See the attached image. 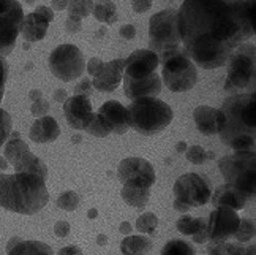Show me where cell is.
<instances>
[{
  "mask_svg": "<svg viewBox=\"0 0 256 255\" xmlns=\"http://www.w3.org/2000/svg\"><path fill=\"white\" fill-rule=\"evenodd\" d=\"M149 50L158 56L160 64L168 56L182 50L179 29H177V10L166 8L150 18Z\"/></svg>",
  "mask_w": 256,
  "mask_h": 255,
  "instance_id": "obj_6",
  "label": "cell"
},
{
  "mask_svg": "<svg viewBox=\"0 0 256 255\" xmlns=\"http://www.w3.org/2000/svg\"><path fill=\"white\" fill-rule=\"evenodd\" d=\"M6 78H8V64L5 61V57L0 56V103H2V100H4Z\"/></svg>",
  "mask_w": 256,
  "mask_h": 255,
  "instance_id": "obj_38",
  "label": "cell"
},
{
  "mask_svg": "<svg viewBox=\"0 0 256 255\" xmlns=\"http://www.w3.org/2000/svg\"><path fill=\"white\" fill-rule=\"evenodd\" d=\"M96 21L111 26L117 21V7L112 0H96L94 2V12Z\"/></svg>",
  "mask_w": 256,
  "mask_h": 255,
  "instance_id": "obj_27",
  "label": "cell"
},
{
  "mask_svg": "<svg viewBox=\"0 0 256 255\" xmlns=\"http://www.w3.org/2000/svg\"><path fill=\"white\" fill-rule=\"evenodd\" d=\"M103 64H104V62L102 61L100 57H92L90 61L87 62V65H86V68H87V73L94 78V76H95L98 72H100V68L103 67Z\"/></svg>",
  "mask_w": 256,
  "mask_h": 255,
  "instance_id": "obj_42",
  "label": "cell"
},
{
  "mask_svg": "<svg viewBox=\"0 0 256 255\" xmlns=\"http://www.w3.org/2000/svg\"><path fill=\"white\" fill-rule=\"evenodd\" d=\"M81 29H82V19L76 16H68L65 23V31L68 34H78V32H81Z\"/></svg>",
  "mask_w": 256,
  "mask_h": 255,
  "instance_id": "obj_40",
  "label": "cell"
},
{
  "mask_svg": "<svg viewBox=\"0 0 256 255\" xmlns=\"http://www.w3.org/2000/svg\"><path fill=\"white\" fill-rule=\"evenodd\" d=\"M70 223H68L66 220H58L56 225H54V233L57 238H65L68 236V233H70Z\"/></svg>",
  "mask_w": 256,
  "mask_h": 255,
  "instance_id": "obj_43",
  "label": "cell"
},
{
  "mask_svg": "<svg viewBox=\"0 0 256 255\" xmlns=\"http://www.w3.org/2000/svg\"><path fill=\"white\" fill-rule=\"evenodd\" d=\"M24 16L22 5L18 0H12L10 8L0 15V56L2 57L13 53L18 35L21 34Z\"/></svg>",
  "mask_w": 256,
  "mask_h": 255,
  "instance_id": "obj_11",
  "label": "cell"
},
{
  "mask_svg": "<svg viewBox=\"0 0 256 255\" xmlns=\"http://www.w3.org/2000/svg\"><path fill=\"white\" fill-rule=\"evenodd\" d=\"M152 2L154 0H133L132 5H133V10L136 13H146V12H149L150 7H152Z\"/></svg>",
  "mask_w": 256,
  "mask_h": 255,
  "instance_id": "obj_45",
  "label": "cell"
},
{
  "mask_svg": "<svg viewBox=\"0 0 256 255\" xmlns=\"http://www.w3.org/2000/svg\"><path fill=\"white\" fill-rule=\"evenodd\" d=\"M120 195L124 201L132 206V208L142 209L144 206L149 203L150 198V189L141 187V185H133V184H124V187L120 190Z\"/></svg>",
  "mask_w": 256,
  "mask_h": 255,
  "instance_id": "obj_24",
  "label": "cell"
},
{
  "mask_svg": "<svg viewBox=\"0 0 256 255\" xmlns=\"http://www.w3.org/2000/svg\"><path fill=\"white\" fill-rule=\"evenodd\" d=\"M35 13L36 15H40V16H43L46 21H49V23H52L54 21V12L51 10V7H46V5H40V7H36L35 8Z\"/></svg>",
  "mask_w": 256,
  "mask_h": 255,
  "instance_id": "obj_46",
  "label": "cell"
},
{
  "mask_svg": "<svg viewBox=\"0 0 256 255\" xmlns=\"http://www.w3.org/2000/svg\"><path fill=\"white\" fill-rule=\"evenodd\" d=\"M228 255H248L247 246H242V242H226Z\"/></svg>",
  "mask_w": 256,
  "mask_h": 255,
  "instance_id": "obj_44",
  "label": "cell"
},
{
  "mask_svg": "<svg viewBox=\"0 0 256 255\" xmlns=\"http://www.w3.org/2000/svg\"><path fill=\"white\" fill-rule=\"evenodd\" d=\"M57 206L64 211H68V212L74 211V209H78V206H80V195H78L74 190L62 192L57 197Z\"/></svg>",
  "mask_w": 256,
  "mask_h": 255,
  "instance_id": "obj_33",
  "label": "cell"
},
{
  "mask_svg": "<svg viewBox=\"0 0 256 255\" xmlns=\"http://www.w3.org/2000/svg\"><path fill=\"white\" fill-rule=\"evenodd\" d=\"M49 21L40 15H36L35 12L28 13L24 16V21L21 24V35L24 37V40L27 43H36L43 40L48 34Z\"/></svg>",
  "mask_w": 256,
  "mask_h": 255,
  "instance_id": "obj_22",
  "label": "cell"
},
{
  "mask_svg": "<svg viewBox=\"0 0 256 255\" xmlns=\"http://www.w3.org/2000/svg\"><path fill=\"white\" fill-rule=\"evenodd\" d=\"M162 255H196L194 247L184 239H171L164 244Z\"/></svg>",
  "mask_w": 256,
  "mask_h": 255,
  "instance_id": "obj_29",
  "label": "cell"
},
{
  "mask_svg": "<svg viewBox=\"0 0 256 255\" xmlns=\"http://www.w3.org/2000/svg\"><path fill=\"white\" fill-rule=\"evenodd\" d=\"M49 110H51V106H49V102L44 100V99H40L36 102H32V108H30V113L36 117H43V116H48Z\"/></svg>",
  "mask_w": 256,
  "mask_h": 255,
  "instance_id": "obj_37",
  "label": "cell"
},
{
  "mask_svg": "<svg viewBox=\"0 0 256 255\" xmlns=\"http://www.w3.org/2000/svg\"><path fill=\"white\" fill-rule=\"evenodd\" d=\"M174 197L188 208H198L210 201L212 187L202 174L185 173L174 184Z\"/></svg>",
  "mask_w": 256,
  "mask_h": 255,
  "instance_id": "obj_10",
  "label": "cell"
},
{
  "mask_svg": "<svg viewBox=\"0 0 256 255\" xmlns=\"http://www.w3.org/2000/svg\"><path fill=\"white\" fill-rule=\"evenodd\" d=\"M119 231L122 233V234H126V236H128V234H130L132 233V225H130V222H122L120 223V227H119Z\"/></svg>",
  "mask_w": 256,
  "mask_h": 255,
  "instance_id": "obj_53",
  "label": "cell"
},
{
  "mask_svg": "<svg viewBox=\"0 0 256 255\" xmlns=\"http://www.w3.org/2000/svg\"><path fill=\"white\" fill-rule=\"evenodd\" d=\"M122 81H124L125 97H128L130 100L144 99V97H156L163 89L162 76L156 72L146 78H140V80L122 78Z\"/></svg>",
  "mask_w": 256,
  "mask_h": 255,
  "instance_id": "obj_16",
  "label": "cell"
},
{
  "mask_svg": "<svg viewBox=\"0 0 256 255\" xmlns=\"http://www.w3.org/2000/svg\"><path fill=\"white\" fill-rule=\"evenodd\" d=\"M106 241H108V239H106V236H104V234H100V236L96 238V242L100 244V246H104V244H106Z\"/></svg>",
  "mask_w": 256,
  "mask_h": 255,
  "instance_id": "obj_57",
  "label": "cell"
},
{
  "mask_svg": "<svg viewBox=\"0 0 256 255\" xmlns=\"http://www.w3.org/2000/svg\"><path fill=\"white\" fill-rule=\"evenodd\" d=\"M209 152H206V149L202 148V146H198V144H193V146H188L185 151V157L186 160H188L190 163L193 165H202L208 159H210Z\"/></svg>",
  "mask_w": 256,
  "mask_h": 255,
  "instance_id": "obj_34",
  "label": "cell"
},
{
  "mask_svg": "<svg viewBox=\"0 0 256 255\" xmlns=\"http://www.w3.org/2000/svg\"><path fill=\"white\" fill-rule=\"evenodd\" d=\"M158 227V217L154 212H144L136 220V230L142 234H154Z\"/></svg>",
  "mask_w": 256,
  "mask_h": 255,
  "instance_id": "obj_31",
  "label": "cell"
},
{
  "mask_svg": "<svg viewBox=\"0 0 256 255\" xmlns=\"http://www.w3.org/2000/svg\"><path fill=\"white\" fill-rule=\"evenodd\" d=\"M124 65L125 59H114V61L104 62L100 72L94 76L92 86L100 92H114L122 83Z\"/></svg>",
  "mask_w": 256,
  "mask_h": 255,
  "instance_id": "obj_17",
  "label": "cell"
},
{
  "mask_svg": "<svg viewBox=\"0 0 256 255\" xmlns=\"http://www.w3.org/2000/svg\"><path fill=\"white\" fill-rule=\"evenodd\" d=\"M186 148H188V144H186L185 141H179V143L176 144V151L179 152V154H185Z\"/></svg>",
  "mask_w": 256,
  "mask_h": 255,
  "instance_id": "obj_55",
  "label": "cell"
},
{
  "mask_svg": "<svg viewBox=\"0 0 256 255\" xmlns=\"http://www.w3.org/2000/svg\"><path fill=\"white\" fill-rule=\"evenodd\" d=\"M120 37L125 38V40H133L136 37V27L132 24H125L120 27Z\"/></svg>",
  "mask_w": 256,
  "mask_h": 255,
  "instance_id": "obj_47",
  "label": "cell"
},
{
  "mask_svg": "<svg viewBox=\"0 0 256 255\" xmlns=\"http://www.w3.org/2000/svg\"><path fill=\"white\" fill-rule=\"evenodd\" d=\"M49 201L46 179L32 173L0 171V206L6 211L32 215Z\"/></svg>",
  "mask_w": 256,
  "mask_h": 255,
  "instance_id": "obj_3",
  "label": "cell"
},
{
  "mask_svg": "<svg viewBox=\"0 0 256 255\" xmlns=\"http://www.w3.org/2000/svg\"><path fill=\"white\" fill-rule=\"evenodd\" d=\"M48 62L51 73L65 83H72L78 78H81L86 70V61L81 50L70 43L57 46L49 54Z\"/></svg>",
  "mask_w": 256,
  "mask_h": 255,
  "instance_id": "obj_9",
  "label": "cell"
},
{
  "mask_svg": "<svg viewBox=\"0 0 256 255\" xmlns=\"http://www.w3.org/2000/svg\"><path fill=\"white\" fill-rule=\"evenodd\" d=\"M117 178L122 184H133L150 189L155 184V170L149 160L141 157H126L119 163Z\"/></svg>",
  "mask_w": 256,
  "mask_h": 255,
  "instance_id": "obj_12",
  "label": "cell"
},
{
  "mask_svg": "<svg viewBox=\"0 0 256 255\" xmlns=\"http://www.w3.org/2000/svg\"><path fill=\"white\" fill-rule=\"evenodd\" d=\"M64 114L68 125L74 130H86L95 116L90 99L86 95L68 97L64 102Z\"/></svg>",
  "mask_w": 256,
  "mask_h": 255,
  "instance_id": "obj_14",
  "label": "cell"
},
{
  "mask_svg": "<svg viewBox=\"0 0 256 255\" xmlns=\"http://www.w3.org/2000/svg\"><path fill=\"white\" fill-rule=\"evenodd\" d=\"M177 230H179L185 236H193L198 231L208 228V219L202 217H193L190 214H184L182 217L176 223Z\"/></svg>",
  "mask_w": 256,
  "mask_h": 255,
  "instance_id": "obj_28",
  "label": "cell"
},
{
  "mask_svg": "<svg viewBox=\"0 0 256 255\" xmlns=\"http://www.w3.org/2000/svg\"><path fill=\"white\" fill-rule=\"evenodd\" d=\"M68 16H76V18H87L94 12V0H70L68 2Z\"/></svg>",
  "mask_w": 256,
  "mask_h": 255,
  "instance_id": "obj_30",
  "label": "cell"
},
{
  "mask_svg": "<svg viewBox=\"0 0 256 255\" xmlns=\"http://www.w3.org/2000/svg\"><path fill=\"white\" fill-rule=\"evenodd\" d=\"M254 0H184L177 29L184 53L194 65L214 70L254 35Z\"/></svg>",
  "mask_w": 256,
  "mask_h": 255,
  "instance_id": "obj_1",
  "label": "cell"
},
{
  "mask_svg": "<svg viewBox=\"0 0 256 255\" xmlns=\"http://www.w3.org/2000/svg\"><path fill=\"white\" fill-rule=\"evenodd\" d=\"M96 114L102 117L103 122L108 125V129H110L111 133L122 135L130 129L126 106H124L120 102H117V100L104 102L100 106V110H98Z\"/></svg>",
  "mask_w": 256,
  "mask_h": 255,
  "instance_id": "obj_18",
  "label": "cell"
},
{
  "mask_svg": "<svg viewBox=\"0 0 256 255\" xmlns=\"http://www.w3.org/2000/svg\"><path fill=\"white\" fill-rule=\"evenodd\" d=\"M193 119L198 129L202 135L210 136L220 133L223 125V113L216 108L201 105L193 111Z\"/></svg>",
  "mask_w": 256,
  "mask_h": 255,
  "instance_id": "obj_19",
  "label": "cell"
},
{
  "mask_svg": "<svg viewBox=\"0 0 256 255\" xmlns=\"http://www.w3.org/2000/svg\"><path fill=\"white\" fill-rule=\"evenodd\" d=\"M160 65L158 56L150 50H136L125 59L124 76L130 80H140L156 72Z\"/></svg>",
  "mask_w": 256,
  "mask_h": 255,
  "instance_id": "obj_15",
  "label": "cell"
},
{
  "mask_svg": "<svg viewBox=\"0 0 256 255\" xmlns=\"http://www.w3.org/2000/svg\"><path fill=\"white\" fill-rule=\"evenodd\" d=\"M162 64V83H164L171 92H186L193 89L198 81V68L184 50L168 56Z\"/></svg>",
  "mask_w": 256,
  "mask_h": 255,
  "instance_id": "obj_8",
  "label": "cell"
},
{
  "mask_svg": "<svg viewBox=\"0 0 256 255\" xmlns=\"http://www.w3.org/2000/svg\"><path fill=\"white\" fill-rule=\"evenodd\" d=\"M6 255H54V252L46 242L19 239L13 247L6 249Z\"/></svg>",
  "mask_w": 256,
  "mask_h": 255,
  "instance_id": "obj_26",
  "label": "cell"
},
{
  "mask_svg": "<svg viewBox=\"0 0 256 255\" xmlns=\"http://www.w3.org/2000/svg\"><path fill=\"white\" fill-rule=\"evenodd\" d=\"M66 99H68V95H66V91H65V89H57V91L54 92V100H56V102L62 103V102H65Z\"/></svg>",
  "mask_w": 256,
  "mask_h": 255,
  "instance_id": "obj_51",
  "label": "cell"
},
{
  "mask_svg": "<svg viewBox=\"0 0 256 255\" xmlns=\"http://www.w3.org/2000/svg\"><path fill=\"white\" fill-rule=\"evenodd\" d=\"M223 125L222 141L234 151H254L256 136V95L254 92L234 94L220 108Z\"/></svg>",
  "mask_w": 256,
  "mask_h": 255,
  "instance_id": "obj_2",
  "label": "cell"
},
{
  "mask_svg": "<svg viewBox=\"0 0 256 255\" xmlns=\"http://www.w3.org/2000/svg\"><path fill=\"white\" fill-rule=\"evenodd\" d=\"M24 2H26L27 5H34V4L36 2V0H24Z\"/></svg>",
  "mask_w": 256,
  "mask_h": 255,
  "instance_id": "obj_60",
  "label": "cell"
},
{
  "mask_svg": "<svg viewBox=\"0 0 256 255\" xmlns=\"http://www.w3.org/2000/svg\"><path fill=\"white\" fill-rule=\"evenodd\" d=\"M192 239H193V242H196V244H204V242H208V241H209V236H208V228H204V230L198 231L196 234H193Z\"/></svg>",
  "mask_w": 256,
  "mask_h": 255,
  "instance_id": "obj_49",
  "label": "cell"
},
{
  "mask_svg": "<svg viewBox=\"0 0 256 255\" xmlns=\"http://www.w3.org/2000/svg\"><path fill=\"white\" fill-rule=\"evenodd\" d=\"M248 200L250 198L244 192L230 184H223L220 187H216L215 192H212L210 195V201L215 208H228L232 211L244 209Z\"/></svg>",
  "mask_w": 256,
  "mask_h": 255,
  "instance_id": "obj_20",
  "label": "cell"
},
{
  "mask_svg": "<svg viewBox=\"0 0 256 255\" xmlns=\"http://www.w3.org/2000/svg\"><path fill=\"white\" fill-rule=\"evenodd\" d=\"M57 255H84L82 253V250L78 247V246H65V247H62L60 250L57 252Z\"/></svg>",
  "mask_w": 256,
  "mask_h": 255,
  "instance_id": "obj_48",
  "label": "cell"
},
{
  "mask_svg": "<svg viewBox=\"0 0 256 255\" xmlns=\"http://www.w3.org/2000/svg\"><path fill=\"white\" fill-rule=\"evenodd\" d=\"M68 2L70 0H51V10L52 12H62V10H66Z\"/></svg>",
  "mask_w": 256,
  "mask_h": 255,
  "instance_id": "obj_50",
  "label": "cell"
},
{
  "mask_svg": "<svg viewBox=\"0 0 256 255\" xmlns=\"http://www.w3.org/2000/svg\"><path fill=\"white\" fill-rule=\"evenodd\" d=\"M174 209L176 211H179V212H188L190 211V208L186 204H184V203H180V201H177V200H174Z\"/></svg>",
  "mask_w": 256,
  "mask_h": 255,
  "instance_id": "obj_52",
  "label": "cell"
},
{
  "mask_svg": "<svg viewBox=\"0 0 256 255\" xmlns=\"http://www.w3.org/2000/svg\"><path fill=\"white\" fill-rule=\"evenodd\" d=\"M128 124L138 133L152 136L163 132L172 122L174 113L168 103L156 97H144V99L132 100L126 106Z\"/></svg>",
  "mask_w": 256,
  "mask_h": 255,
  "instance_id": "obj_4",
  "label": "cell"
},
{
  "mask_svg": "<svg viewBox=\"0 0 256 255\" xmlns=\"http://www.w3.org/2000/svg\"><path fill=\"white\" fill-rule=\"evenodd\" d=\"M6 168H8V162L5 160V157L0 155V171H2V170H6Z\"/></svg>",
  "mask_w": 256,
  "mask_h": 255,
  "instance_id": "obj_56",
  "label": "cell"
},
{
  "mask_svg": "<svg viewBox=\"0 0 256 255\" xmlns=\"http://www.w3.org/2000/svg\"><path fill=\"white\" fill-rule=\"evenodd\" d=\"M86 130L92 136H96V138H106V136L111 133L110 129H108V125L103 122V119L98 114L94 116V119L90 121V124L87 125Z\"/></svg>",
  "mask_w": 256,
  "mask_h": 255,
  "instance_id": "obj_36",
  "label": "cell"
},
{
  "mask_svg": "<svg viewBox=\"0 0 256 255\" xmlns=\"http://www.w3.org/2000/svg\"><path fill=\"white\" fill-rule=\"evenodd\" d=\"M240 217L238 211L228 208H215L208 219L209 241H228L238 231Z\"/></svg>",
  "mask_w": 256,
  "mask_h": 255,
  "instance_id": "obj_13",
  "label": "cell"
},
{
  "mask_svg": "<svg viewBox=\"0 0 256 255\" xmlns=\"http://www.w3.org/2000/svg\"><path fill=\"white\" fill-rule=\"evenodd\" d=\"M28 97H30V100H32V102H36V100L43 99V92H42L40 89H32L30 94H28Z\"/></svg>",
  "mask_w": 256,
  "mask_h": 255,
  "instance_id": "obj_54",
  "label": "cell"
},
{
  "mask_svg": "<svg viewBox=\"0 0 256 255\" xmlns=\"http://www.w3.org/2000/svg\"><path fill=\"white\" fill-rule=\"evenodd\" d=\"M224 91L234 94L254 92L256 48L253 43H242L231 53L228 62Z\"/></svg>",
  "mask_w": 256,
  "mask_h": 255,
  "instance_id": "obj_5",
  "label": "cell"
},
{
  "mask_svg": "<svg viewBox=\"0 0 256 255\" xmlns=\"http://www.w3.org/2000/svg\"><path fill=\"white\" fill-rule=\"evenodd\" d=\"M32 154V151L28 149V146L24 140H21L18 132H12L10 138L4 144V155L8 165H13V168H16L18 165H21L28 155Z\"/></svg>",
  "mask_w": 256,
  "mask_h": 255,
  "instance_id": "obj_23",
  "label": "cell"
},
{
  "mask_svg": "<svg viewBox=\"0 0 256 255\" xmlns=\"http://www.w3.org/2000/svg\"><path fill=\"white\" fill-rule=\"evenodd\" d=\"M228 241H210L208 246L209 255H228V247H226Z\"/></svg>",
  "mask_w": 256,
  "mask_h": 255,
  "instance_id": "obj_39",
  "label": "cell"
},
{
  "mask_svg": "<svg viewBox=\"0 0 256 255\" xmlns=\"http://www.w3.org/2000/svg\"><path fill=\"white\" fill-rule=\"evenodd\" d=\"M58 135H60V127H58L57 121L52 116L38 117V119L32 124L30 132H28L30 140L38 144L52 143L58 138Z\"/></svg>",
  "mask_w": 256,
  "mask_h": 255,
  "instance_id": "obj_21",
  "label": "cell"
},
{
  "mask_svg": "<svg viewBox=\"0 0 256 255\" xmlns=\"http://www.w3.org/2000/svg\"><path fill=\"white\" fill-rule=\"evenodd\" d=\"M92 89H94L92 80L86 78V80H82L81 83H78L74 86V95H86V97H88V95L92 94Z\"/></svg>",
  "mask_w": 256,
  "mask_h": 255,
  "instance_id": "obj_41",
  "label": "cell"
},
{
  "mask_svg": "<svg viewBox=\"0 0 256 255\" xmlns=\"http://www.w3.org/2000/svg\"><path fill=\"white\" fill-rule=\"evenodd\" d=\"M152 249V241L146 234H128L120 242L124 255H146Z\"/></svg>",
  "mask_w": 256,
  "mask_h": 255,
  "instance_id": "obj_25",
  "label": "cell"
},
{
  "mask_svg": "<svg viewBox=\"0 0 256 255\" xmlns=\"http://www.w3.org/2000/svg\"><path fill=\"white\" fill-rule=\"evenodd\" d=\"M254 222L250 220V219H240L239 222V227H238V231L234 233L236 241L238 242H248L254 238Z\"/></svg>",
  "mask_w": 256,
  "mask_h": 255,
  "instance_id": "obj_32",
  "label": "cell"
},
{
  "mask_svg": "<svg viewBox=\"0 0 256 255\" xmlns=\"http://www.w3.org/2000/svg\"><path fill=\"white\" fill-rule=\"evenodd\" d=\"M220 173L226 184L244 192L248 198L256 192V154L254 151H234L218 162Z\"/></svg>",
  "mask_w": 256,
  "mask_h": 255,
  "instance_id": "obj_7",
  "label": "cell"
},
{
  "mask_svg": "<svg viewBox=\"0 0 256 255\" xmlns=\"http://www.w3.org/2000/svg\"><path fill=\"white\" fill-rule=\"evenodd\" d=\"M13 132V121L4 108H0V148L6 143L10 135Z\"/></svg>",
  "mask_w": 256,
  "mask_h": 255,
  "instance_id": "obj_35",
  "label": "cell"
},
{
  "mask_svg": "<svg viewBox=\"0 0 256 255\" xmlns=\"http://www.w3.org/2000/svg\"><path fill=\"white\" fill-rule=\"evenodd\" d=\"M247 252H248V255H254V244L247 246Z\"/></svg>",
  "mask_w": 256,
  "mask_h": 255,
  "instance_id": "obj_58",
  "label": "cell"
},
{
  "mask_svg": "<svg viewBox=\"0 0 256 255\" xmlns=\"http://www.w3.org/2000/svg\"><path fill=\"white\" fill-rule=\"evenodd\" d=\"M95 215H96V209H92L90 212H88V217H92V219H94Z\"/></svg>",
  "mask_w": 256,
  "mask_h": 255,
  "instance_id": "obj_59",
  "label": "cell"
}]
</instances>
